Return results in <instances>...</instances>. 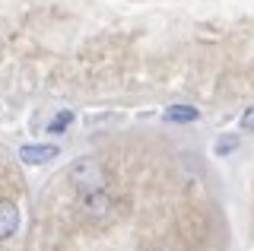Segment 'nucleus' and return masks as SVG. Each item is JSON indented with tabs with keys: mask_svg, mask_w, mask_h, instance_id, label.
Returning a JSON list of instances; mask_svg holds the SVG:
<instances>
[{
	"mask_svg": "<svg viewBox=\"0 0 254 251\" xmlns=\"http://www.w3.org/2000/svg\"><path fill=\"white\" fill-rule=\"evenodd\" d=\"M242 130H254V108H248L242 115Z\"/></svg>",
	"mask_w": 254,
	"mask_h": 251,
	"instance_id": "8",
	"label": "nucleus"
},
{
	"mask_svg": "<svg viewBox=\"0 0 254 251\" xmlns=\"http://www.w3.org/2000/svg\"><path fill=\"white\" fill-rule=\"evenodd\" d=\"M70 121H73V115H70V112H61L51 124H48V130H51V134H64V127H67Z\"/></svg>",
	"mask_w": 254,
	"mask_h": 251,
	"instance_id": "6",
	"label": "nucleus"
},
{
	"mask_svg": "<svg viewBox=\"0 0 254 251\" xmlns=\"http://www.w3.org/2000/svg\"><path fill=\"white\" fill-rule=\"evenodd\" d=\"M200 112L194 105H169L165 108V121H197Z\"/></svg>",
	"mask_w": 254,
	"mask_h": 251,
	"instance_id": "5",
	"label": "nucleus"
},
{
	"mask_svg": "<svg viewBox=\"0 0 254 251\" xmlns=\"http://www.w3.org/2000/svg\"><path fill=\"white\" fill-rule=\"evenodd\" d=\"M235 146H238V140H235V137H222V140H216V153H219V156L232 153Z\"/></svg>",
	"mask_w": 254,
	"mask_h": 251,
	"instance_id": "7",
	"label": "nucleus"
},
{
	"mask_svg": "<svg viewBox=\"0 0 254 251\" xmlns=\"http://www.w3.org/2000/svg\"><path fill=\"white\" fill-rule=\"evenodd\" d=\"M111 197L105 194V188L102 191H92V194H86V200H83V213L89 216V219H95V223H102V219H108L111 216Z\"/></svg>",
	"mask_w": 254,
	"mask_h": 251,
	"instance_id": "2",
	"label": "nucleus"
},
{
	"mask_svg": "<svg viewBox=\"0 0 254 251\" xmlns=\"http://www.w3.org/2000/svg\"><path fill=\"white\" fill-rule=\"evenodd\" d=\"M70 182H73L83 194H92V191H102L108 182L105 169H102L99 159H92V156H86V159H79L70 166Z\"/></svg>",
	"mask_w": 254,
	"mask_h": 251,
	"instance_id": "1",
	"label": "nucleus"
},
{
	"mask_svg": "<svg viewBox=\"0 0 254 251\" xmlns=\"http://www.w3.org/2000/svg\"><path fill=\"white\" fill-rule=\"evenodd\" d=\"M19 232V207L13 200H0V242Z\"/></svg>",
	"mask_w": 254,
	"mask_h": 251,
	"instance_id": "3",
	"label": "nucleus"
},
{
	"mask_svg": "<svg viewBox=\"0 0 254 251\" xmlns=\"http://www.w3.org/2000/svg\"><path fill=\"white\" fill-rule=\"evenodd\" d=\"M54 156H61V150H58V146H51V143H45V146L29 143V146H22V150H19V159L26 162V166H45V162H51Z\"/></svg>",
	"mask_w": 254,
	"mask_h": 251,
	"instance_id": "4",
	"label": "nucleus"
}]
</instances>
